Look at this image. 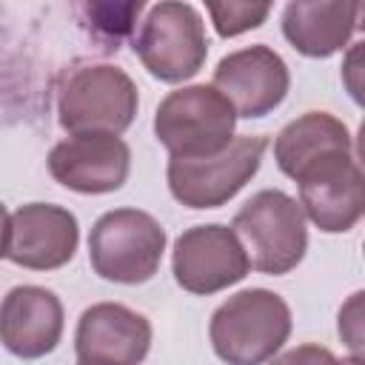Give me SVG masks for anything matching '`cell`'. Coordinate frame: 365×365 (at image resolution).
<instances>
[{
  "instance_id": "6da1fadb",
  "label": "cell",
  "mask_w": 365,
  "mask_h": 365,
  "mask_svg": "<svg viewBox=\"0 0 365 365\" xmlns=\"http://www.w3.org/2000/svg\"><path fill=\"white\" fill-rule=\"evenodd\" d=\"M134 80L108 63H74L57 83V120L68 134H123L137 114Z\"/></svg>"
},
{
  "instance_id": "7a4b0ae2",
  "label": "cell",
  "mask_w": 365,
  "mask_h": 365,
  "mask_svg": "<svg viewBox=\"0 0 365 365\" xmlns=\"http://www.w3.org/2000/svg\"><path fill=\"white\" fill-rule=\"evenodd\" d=\"M291 334L288 302L268 288H245L228 297L208 325L214 354L228 365H262Z\"/></svg>"
},
{
  "instance_id": "3957f363",
  "label": "cell",
  "mask_w": 365,
  "mask_h": 365,
  "mask_svg": "<svg viewBox=\"0 0 365 365\" xmlns=\"http://www.w3.org/2000/svg\"><path fill=\"white\" fill-rule=\"evenodd\" d=\"M237 111L214 86H185L171 91L154 114V134L180 160H202L234 143Z\"/></svg>"
},
{
  "instance_id": "277c9868",
  "label": "cell",
  "mask_w": 365,
  "mask_h": 365,
  "mask_svg": "<svg viewBox=\"0 0 365 365\" xmlns=\"http://www.w3.org/2000/svg\"><path fill=\"white\" fill-rule=\"evenodd\" d=\"M231 228L237 231L251 268L259 274L282 277L297 268L308 251L305 211L279 188L257 191L234 214Z\"/></svg>"
},
{
  "instance_id": "5b68a950",
  "label": "cell",
  "mask_w": 365,
  "mask_h": 365,
  "mask_svg": "<svg viewBox=\"0 0 365 365\" xmlns=\"http://www.w3.org/2000/svg\"><path fill=\"white\" fill-rule=\"evenodd\" d=\"M163 225L137 208L106 211L88 234V259L97 277L120 285L148 282L163 259Z\"/></svg>"
},
{
  "instance_id": "8992f818",
  "label": "cell",
  "mask_w": 365,
  "mask_h": 365,
  "mask_svg": "<svg viewBox=\"0 0 365 365\" xmlns=\"http://www.w3.org/2000/svg\"><path fill=\"white\" fill-rule=\"evenodd\" d=\"M134 54L151 77L163 83H182L194 77L205 57V23L191 3H154L134 34Z\"/></svg>"
},
{
  "instance_id": "52a82bcc",
  "label": "cell",
  "mask_w": 365,
  "mask_h": 365,
  "mask_svg": "<svg viewBox=\"0 0 365 365\" xmlns=\"http://www.w3.org/2000/svg\"><path fill=\"white\" fill-rule=\"evenodd\" d=\"M268 140L259 134L234 137V143L202 160H168V188L185 208H220L259 171Z\"/></svg>"
},
{
  "instance_id": "ba28073f",
  "label": "cell",
  "mask_w": 365,
  "mask_h": 365,
  "mask_svg": "<svg viewBox=\"0 0 365 365\" xmlns=\"http://www.w3.org/2000/svg\"><path fill=\"white\" fill-rule=\"evenodd\" d=\"M251 259L234 228L211 222L182 231L174 242L171 271L182 291L188 294H217L240 279H245Z\"/></svg>"
},
{
  "instance_id": "9c48e42d",
  "label": "cell",
  "mask_w": 365,
  "mask_h": 365,
  "mask_svg": "<svg viewBox=\"0 0 365 365\" xmlns=\"http://www.w3.org/2000/svg\"><path fill=\"white\" fill-rule=\"evenodd\" d=\"M299 205L325 234L351 231L365 217V168L351 151H334L299 174Z\"/></svg>"
},
{
  "instance_id": "30bf717a",
  "label": "cell",
  "mask_w": 365,
  "mask_h": 365,
  "mask_svg": "<svg viewBox=\"0 0 365 365\" xmlns=\"http://www.w3.org/2000/svg\"><path fill=\"white\" fill-rule=\"evenodd\" d=\"M80 242L77 217L51 202H29L6 214L3 257L20 268L54 271L66 265Z\"/></svg>"
},
{
  "instance_id": "8fae6325",
  "label": "cell",
  "mask_w": 365,
  "mask_h": 365,
  "mask_svg": "<svg viewBox=\"0 0 365 365\" xmlns=\"http://www.w3.org/2000/svg\"><path fill=\"white\" fill-rule=\"evenodd\" d=\"M291 74L285 60L268 46H248L225 54L214 68V88L225 94L237 117L271 114L288 94Z\"/></svg>"
},
{
  "instance_id": "7c38bea8",
  "label": "cell",
  "mask_w": 365,
  "mask_h": 365,
  "mask_svg": "<svg viewBox=\"0 0 365 365\" xmlns=\"http://www.w3.org/2000/svg\"><path fill=\"white\" fill-rule=\"evenodd\" d=\"M51 177L77 194H108L123 188L131 151L117 134H71L48 154Z\"/></svg>"
},
{
  "instance_id": "4fadbf2b",
  "label": "cell",
  "mask_w": 365,
  "mask_h": 365,
  "mask_svg": "<svg viewBox=\"0 0 365 365\" xmlns=\"http://www.w3.org/2000/svg\"><path fill=\"white\" fill-rule=\"evenodd\" d=\"M148 348L151 322L120 302H97L77 322V365H140Z\"/></svg>"
},
{
  "instance_id": "5bb4252c",
  "label": "cell",
  "mask_w": 365,
  "mask_h": 365,
  "mask_svg": "<svg viewBox=\"0 0 365 365\" xmlns=\"http://www.w3.org/2000/svg\"><path fill=\"white\" fill-rule=\"evenodd\" d=\"M0 334L6 351L20 359L51 354L63 336V305L57 294L40 285L11 288L3 299Z\"/></svg>"
},
{
  "instance_id": "9a60e30c",
  "label": "cell",
  "mask_w": 365,
  "mask_h": 365,
  "mask_svg": "<svg viewBox=\"0 0 365 365\" xmlns=\"http://www.w3.org/2000/svg\"><path fill=\"white\" fill-rule=\"evenodd\" d=\"M359 3L325 0V3H288L282 11L285 40L305 57H331L348 46L356 31Z\"/></svg>"
},
{
  "instance_id": "2e32d148",
  "label": "cell",
  "mask_w": 365,
  "mask_h": 365,
  "mask_svg": "<svg viewBox=\"0 0 365 365\" xmlns=\"http://www.w3.org/2000/svg\"><path fill=\"white\" fill-rule=\"evenodd\" d=\"M334 151H351V134L342 120L328 111H305L291 120L274 140V160L279 171L291 180Z\"/></svg>"
},
{
  "instance_id": "e0dca14e",
  "label": "cell",
  "mask_w": 365,
  "mask_h": 365,
  "mask_svg": "<svg viewBox=\"0 0 365 365\" xmlns=\"http://www.w3.org/2000/svg\"><path fill=\"white\" fill-rule=\"evenodd\" d=\"M80 11L88 14V26L94 29L97 37H103L106 43H111V48H117V43L131 31L134 17L143 11V3H123V6H111V3H86L80 6Z\"/></svg>"
},
{
  "instance_id": "ac0fdd59",
  "label": "cell",
  "mask_w": 365,
  "mask_h": 365,
  "mask_svg": "<svg viewBox=\"0 0 365 365\" xmlns=\"http://www.w3.org/2000/svg\"><path fill=\"white\" fill-rule=\"evenodd\" d=\"M205 9L220 37H237L248 29H257L271 14L268 3H208Z\"/></svg>"
},
{
  "instance_id": "d6986e66",
  "label": "cell",
  "mask_w": 365,
  "mask_h": 365,
  "mask_svg": "<svg viewBox=\"0 0 365 365\" xmlns=\"http://www.w3.org/2000/svg\"><path fill=\"white\" fill-rule=\"evenodd\" d=\"M336 334L354 356L365 359V291H354L342 302L336 314Z\"/></svg>"
},
{
  "instance_id": "ffe728a7",
  "label": "cell",
  "mask_w": 365,
  "mask_h": 365,
  "mask_svg": "<svg viewBox=\"0 0 365 365\" xmlns=\"http://www.w3.org/2000/svg\"><path fill=\"white\" fill-rule=\"evenodd\" d=\"M339 74H342V86L351 94V100L365 108V34L345 48Z\"/></svg>"
},
{
  "instance_id": "44dd1931",
  "label": "cell",
  "mask_w": 365,
  "mask_h": 365,
  "mask_svg": "<svg viewBox=\"0 0 365 365\" xmlns=\"http://www.w3.org/2000/svg\"><path fill=\"white\" fill-rule=\"evenodd\" d=\"M271 365H342V359H336L328 348L322 345H297L279 356H274Z\"/></svg>"
},
{
  "instance_id": "7402d4cb",
  "label": "cell",
  "mask_w": 365,
  "mask_h": 365,
  "mask_svg": "<svg viewBox=\"0 0 365 365\" xmlns=\"http://www.w3.org/2000/svg\"><path fill=\"white\" fill-rule=\"evenodd\" d=\"M356 154H359V163L365 165V120H362V125L356 131Z\"/></svg>"
},
{
  "instance_id": "603a6c76",
  "label": "cell",
  "mask_w": 365,
  "mask_h": 365,
  "mask_svg": "<svg viewBox=\"0 0 365 365\" xmlns=\"http://www.w3.org/2000/svg\"><path fill=\"white\" fill-rule=\"evenodd\" d=\"M356 31L365 34V3H359V9H356Z\"/></svg>"
},
{
  "instance_id": "cb8c5ba5",
  "label": "cell",
  "mask_w": 365,
  "mask_h": 365,
  "mask_svg": "<svg viewBox=\"0 0 365 365\" xmlns=\"http://www.w3.org/2000/svg\"><path fill=\"white\" fill-rule=\"evenodd\" d=\"M342 365H365V359L362 356H348V359H342Z\"/></svg>"
},
{
  "instance_id": "d4e9b609",
  "label": "cell",
  "mask_w": 365,
  "mask_h": 365,
  "mask_svg": "<svg viewBox=\"0 0 365 365\" xmlns=\"http://www.w3.org/2000/svg\"><path fill=\"white\" fill-rule=\"evenodd\" d=\"M362 251H365V245H362Z\"/></svg>"
}]
</instances>
